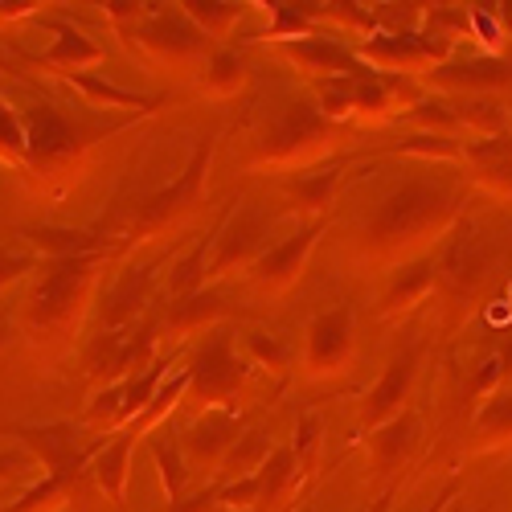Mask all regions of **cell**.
I'll list each match as a JSON object with an SVG mask.
<instances>
[{"mask_svg": "<svg viewBox=\"0 0 512 512\" xmlns=\"http://www.w3.org/2000/svg\"><path fill=\"white\" fill-rule=\"evenodd\" d=\"M451 222H455L451 193L426 181H410L398 185L365 222V250L377 254V259H398V254L439 238Z\"/></svg>", "mask_w": 512, "mask_h": 512, "instance_id": "cell-1", "label": "cell"}, {"mask_svg": "<svg viewBox=\"0 0 512 512\" xmlns=\"http://www.w3.org/2000/svg\"><path fill=\"white\" fill-rule=\"evenodd\" d=\"M95 267H99V254L54 259L25 308V324L33 332H66L70 324H78L82 308H87L91 283H95Z\"/></svg>", "mask_w": 512, "mask_h": 512, "instance_id": "cell-2", "label": "cell"}, {"mask_svg": "<svg viewBox=\"0 0 512 512\" xmlns=\"http://www.w3.org/2000/svg\"><path fill=\"white\" fill-rule=\"evenodd\" d=\"M340 140L336 119H328L316 103H291L259 144L263 164H308L324 156Z\"/></svg>", "mask_w": 512, "mask_h": 512, "instance_id": "cell-3", "label": "cell"}, {"mask_svg": "<svg viewBox=\"0 0 512 512\" xmlns=\"http://www.w3.org/2000/svg\"><path fill=\"white\" fill-rule=\"evenodd\" d=\"M496 263H500V246L476 226H459V234L439 254V283L451 300H472L496 271Z\"/></svg>", "mask_w": 512, "mask_h": 512, "instance_id": "cell-4", "label": "cell"}, {"mask_svg": "<svg viewBox=\"0 0 512 512\" xmlns=\"http://www.w3.org/2000/svg\"><path fill=\"white\" fill-rule=\"evenodd\" d=\"M209 156H213V140L205 136V140L197 144L189 168L181 173V181H177V185H168V189H160L156 197H148V201L140 205V218H136V230H140V234L160 230V226H168V222H177V218H185L189 209L201 205V185H205Z\"/></svg>", "mask_w": 512, "mask_h": 512, "instance_id": "cell-5", "label": "cell"}, {"mask_svg": "<svg viewBox=\"0 0 512 512\" xmlns=\"http://www.w3.org/2000/svg\"><path fill=\"white\" fill-rule=\"evenodd\" d=\"M193 394L209 406V402H234L238 390H242V381H246V369L242 361L234 357V345H230V336L226 332H213L201 353L193 357Z\"/></svg>", "mask_w": 512, "mask_h": 512, "instance_id": "cell-6", "label": "cell"}, {"mask_svg": "<svg viewBox=\"0 0 512 512\" xmlns=\"http://www.w3.org/2000/svg\"><path fill=\"white\" fill-rule=\"evenodd\" d=\"M209 33H201L189 17H152L144 25H136V46L148 50L152 58H160L164 66H189V62H201L209 54Z\"/></svg>", "mask_w": 512, "mask_h": 512, "instance_id": "cell-7", "label": "cell"}, {"mask_svg": "<svg viewBox=\"0 0 512 512\" xmlns=\"http://www.w3.org/2000/svg\"><path fill=\"white\" fill-rule=\"evenodd\" d=\"M267 230H271V218L267 213H254V209H242L238 218L222 230V238H218V246H213V259H209V279H218V275H226V271H234V267H242V263H259L263 259V238H267Z\"/></svg>", "mask_w": 512, "mask_h": 512, "instance_id": "cell-8", "label": "cell"}, {"mask_svg": "<svg viewBox=\"0 0 512 512\" xmlns=\"http://www.w3.org/2000/svg\"><path fill=\"white\" fill-rule=\"evenodd\" d=\"M353 361V316L349 308H332L308 328V369L312 373H345Z\"/></svg>", "mask_w": 512, "mask_h": 512, "instance_id": "cell-9", "label": "cell"}, {"mask_svg": "<svg viewBox=\"0 0 512 512\" xmlns=\"http://www.w3.org/2000/svg\"><path fill=\"white\" fill-rule=\"evenodd\" d=\"M152 345L156 336L152 328L136 332V336H119V332H103L91 349V377L95 381H119L136 369H152Z\"/></svg>", "mask_w": 512, "mask_h": 512, "instance_id": "cell-10", "label": "cell"}, {"mask_svg": "<svg viewBox=\"0 0 512 512\" xmlns=\"http://www.w3.org/2000/svg\"><path fill=\"white\" fill-rule=\"evenodd\" d=\"M29 156L33 164L50 168V164H66L78 156V127L58 111V107H33L29 111Z\"/></svg>", "mask_w": 512, "mask_h": 512, "instance_id": "cell-11", "label": "cell"}, {"mask_svg": "<svg viewBox=\"0 0 512 512\" xmlns=\"http://www.w3.org/2000/svg\"><path fill=\"white\" fill-rule=\"evenodd\" d=\"M316 238H320V222L316 226H304L300 234H291L287 242H279V246H271L259 263H254V283H259V291H283V287H291L295 279H300V271H304V263H308V254H312V246H316Z\"/></svg>", "mask_w": 512, "mask_h": 512, "instance_id": "cell-12", "label": "cell"}, {"mask_svg": "<svg viewBox=\"0 0 512 512\" xmlns=\"http://www.w3.org/2000/svg\"><path fill=\"white\" fill-rule=\"evenodd\" d=\"M451 54V41L447 37H373L361 46V58L386 66L390 74L394 70H418L426 62H439Z\"/></svg>", "mask_w": 512, "mask_h": 512, "instance_id": "cell-13", "label": "cell"}, {"mask_svg": "<svg viewBox=\"0 0 512 512\" xmlns=\"http://www.w3.org/2000/svg\"><path fill=\"white\" fill-rule=\"evenodd\" d=\"M21 439L46 459V467H50V476L54 480H62L66 488L78 480V472H82V463H87V447H82L78 439H74V431L70 426H41V431H33V426H25L21 431Z\"/></svg>", "mask_w": 512, "mask_h": 512, "instance_id": "cell-14", "label": "cell"}, {"mask_svg": "<svg viewBox=\"0 0 512 512\" xmlns=\"http://www.w3.org/2000/svg\"><path fill=\"white\" fill-rule=\"evenodd\" d=\"M283 50L295 66H304L308 74L324 78H361L369 70H361L357 54H349L340 41H324V37H300V41H283Z\"/></svg>", "mask_w": 512, "mask_h": 512, "instance_id": "cell-15", "label": "cell"}, {"mask_svg": "<svg viewBox=\"0 0 512 512\" xmlns=\"http://www.w3.org/2000/svg\"><path fill=\"white\" fill-rule=\"evenodd\" d=\"M426 78L447 91H500V87H512V62H504V58L443 62V66L426 70Z\"/></svg>", "mask_w": 512, "mask_h": 512, "instance_id": "cell-16", "label": "cell"}, {"mask_svg": "<svg viewBox=\"0 0 512 512\" xmlns=\"http://www.w3.org/2000/svg\"><path fill=\"white\" fill-rule=\"evenodd\" d=\"M410 381H414V353H402L390 361V369L381 373V381L373 386L369 402H365V414L361 422L369 426V431H377V426H386L402 414V402L410 394Z\"/></svg>", "mask_w": 512, "mask_h": 512, "instance_id": "cell-17", "label": "cell"}, {"mask_svg": "<svg viewBox=\"0 0 512 512\" xmlns=\"http://www.w3.org/2000/svg\"><path fill=\"white\" fill-rule=\"evenodd\" d=\"M435 283H439V263H435V259H418V263L402 267V275H398L394 287L386 291V300H381V312L398 316V312L418 308L426 295L435 291Z\"/></svg>", "mask_w": 512, "mask_h": 512, "instance_id": "cell-18", "label": "cell"}, {"mask_svg": "<svg viewBox=\"0 0 512 512\" xmlns=\"http://www.w3.org/2000/svg\"><path fill=\"white\" fill-rule=\"evenodd\" d=\"M414 439H418V422H414V414H398L394 422L377 426L373 439H369L373 463L381 467V472H394V467H402V459L414 451Z\"/></svg>", "mask_w": 512, "mask_h": 512, "instance_id": "cell-19", "label": "cell"}, {"mask_svg": "<svg viewBox=\"0 0 512 512\" xmlns=\"http://www.w3.org/2000/svg\"><path fill=\"white\" fill-rule=\"evenodd\" d=\"M234 431H238V426H234L230 414H209V418H201L197 426H189L185 443H189V451H193L197 459L218 463V459L230 455V447H234Z\"/></svg>", "mask_w": 512, "mask_h": 512, "instance_id": "cell-20", "label": "cell"}, {"mask_svg": "<svg viewBox=\"0 0 512 512\" xmlns=\"http://www.w3.org/2000/svg\"><path fill=\"white\" fill-rule=\"evenodd\" d=\"M136 439H140V426H132V431H123V435H119L111 447H103V451H99V459H95V476H99L103 492H107L115 504L123 500V488H127V455H132Z\"/></svg>", "mask_w": 512, "mask_h": 512, "instance_id": "cell-21", "label": "cell"}, {"mask_svg": "<svg viewBox=\"0 0 512 512\" xmlns=\"http://www.w3.org/2000/svg\"><path fill=\"white\" fill-rule=\"evenodd\" d=\"M148 287H152V267H136V271H127L115 287V295L107 300V328H119L127 324L132 316H140L144 300H148Z\"/></svg>", "mask_w": 512, "mask_h": 512, "instance_id": "cell-22", "label": "cell"}, {"mask_svg": "<svg viewBox=\"0 0 512 512\" xmlns=\"http://www.w3.org/2000/svg\"><path fill=\"white\" fill-rule=\"evenodd\" d=\"M103 58V50L95 46V41L87 37V33H78V29H70V25H58V41L46 50V66H58V70H66V74H78V66H91V62H99Z\"/></svg>", "mask_w": 512, "mask_h": 512, "instance_id": "cell-23", "label": "cell"}, {"mask_svg": "<svg viewBox=\"0 0 512 512\" xmlns=\"http://www.w3.org/2000/svg\"><path fill=\"white\" fill-rule=\"evenodd\" d=\"M222 316V300L213 291H197V295H189V300H177L173 304V312H168V328L173 332H193V328H201V324H209V320H218Z\"/></svg>", "mask_w": 512, "mask_h": 512, "instance_id": "cell-24", "label": "cell"}, {"mask_svg": "<svg viewBox=\"0 0 512 512\" xmlns=\"http://www.w3.org/2000/svg\"><path fill=\"white\" fill-rule=\"evenodd\" d=\"M185 13H189V21H197L201 25V33H209V37H222L238 17H242V5H230V0H185Z\"/></svg>", "mask_w": 512, "mask_h": 512, "instance_id": "cell-25", "label": "cell"}, {"mask_svg": "<svg viewBox=\"0 0 512 512\" xmlns=\"http://www.w3.org/2000/svg\"><path fill=\"white\" fill-rule=\"evenodd\" d=\"M336 185H340V164H336V168H324V173H316V177L291 181V197L300 201L304 209H312V213H324V209L332 205Z\"/></svg>", "mask_w": 512, "mask_h": 512, "instance_id": "cell-26", "label": "cell"}, {"mask_svg": "<svg viewBox=\"0 0 512 512\" xmlns=\"http://www.w3.org/2000/svg\"><path fill=\"white\" fill-rule=\"evenodd\" d=\"M291 476H295V451L291 447L271 451V459L263 463V472H259V504H275Z\"/></svg>", "mask_w": 512, "mask_h": 512, "instance_id": "cell-27", "label": "cell"}, {"mask_svg": "<svg viewBox=\"0 0 512 512\" xmlns=\"http://www.w3.org/2000/svg\"><path fill=\"white\" fill-rule=\"evenodd\" d=\"M74 87H82L91 99H99V103H115V107H140V111H152L160 99H148V95H136V91H119V87H111V82H103V78H91V74H66Z\"/></svg>", "mask_w": 512, "mask_h": 512, "instance_id": "cell-28", "label": "cell"}, {"mask_svg": "<svg viewBox=\"0 0 512 512\" xmlns=\"http://www.w3.org/2000/svg\"><path fill=\"white\" fill-rule=\"evenodd\" d=\"M455 111H459V123L463 127H476V132H484L488 140L492 136H504V127H508V115H504V107L496 99H467Z\"/></svg>", "mask_w": 512, "mask_h": 512, "instance_id": "cell-29", "label": "cell"}, {"mask_svg": "<svg viewBox=\"0 0 512 512\" xmlns=\"http://www.w3.org/2000/svg\"><path fill=\"white\" fill-rule=\"evenodd\" d=\"M267 459H271V451H267L263 435H238V443L226 455V467H234V472L246 480V476H259Z\"/></svg>", "mask_w": 512, "mask_h": 512, "instance_id": "cell-30", "label": "cell"}, {"mask_svg": "<svg viewBox=\"0 0 512 512\" xmlns=\"http://www.w3.org/2000/svg\"><path fill=\"white\" fill-rule=\"evenodd\" d=\"M29 238L41 250L58 254V259H78V254H91L95 250V238L91 234H70V230H33Z\"/></svg>", "mask_w": 512, "mask_h": 512, "instance_id": "cell-31", "label": "cell"}, {"mask_svg": "<svg viewBox=\"0 0 512 512\" xmlns=\"http://www.w3.org/2000/svg\"><path fill=\"white\" fill-rule=\"evenodd\" d=\"M476 185H484L492 197L512 201V156H492V160H472Z\"/></svg>", "mask_w": 512, "mask_h": 512, "instance_id": "cell-32", "label": "cell"}, {"mask_svg": "<svg viewBox=\"0 0 512 512\" xmlns=\"http://www.w3.org/2000/svg\"><path fill=\"white\" fill-rule=\"evenodd\" d=\"M476 431H480L484 439H512V390H508V394H496V398L480 410Z\"/></svg>", "mask_w": 512, "mask_h": 512, "instance_id": "cell-33", "label": "cell"}, {"mask_svg": "<svg viewBox=\"0 0 512 512\" xmlns=\"http://www.w3.org/2000/svg\"><path fill=\"white\" fill-rule=\"evenodd\" d=\"M164 377V365H152V369H144V377H132L127 381V402H123V418H144L148 414V406L156 402L152 394H156V381Z\"/></svg>", "mask_w": 512, "mask_h": 512, "instance_id": "cell-34", "label": "cell"}, {"mask_svg": "<svg viewBox=\"0 0 512 512\" xmlns=\"http://www.w3.org/2000/svg\"><path fill=\"white\" fill-rule=\"evenodd\" d=\"M410 119L422 123L431 136H451V132H459V127H463V123H459V111L447 107V103H414Z\"/></svg>", "mask_w": 512, "mask_h": 512, "instance_id": "cell-35", "label": "cell"}, {"mask_svg": "<svg viewBox=\"0 0 512 512\" xmlns=\"http://www.w3.org/2000/svg\"><path fill=\"white\" fill-rule=\"evenodd\" d=\"M209 275V263H205V246H197L185 263L173 267V295L177 300H189V295H197V287L205 283Z\"/></svg>", "mask_w": 512, "mask_h": 512, "instance_id": "cell-36", "label": "cell"}, {"mask_svg": "<svg viewBox=\"0 0 512 512\" xmlns=\"http://www.w3.org/2000/svg\"><path fill=\"white\" fill-rule=\"evenodd\" d=\"M205 82L213 91H238L242 87V58L222 50V54H213L209 70H205Z\"/></svg>", "mask_w": 512, "mask_h": 512, "instance_id": "cell-37", "label": "cell"}, {"mask_svg": "<svg viewBox=\"0 0 512 512\" xmlns=\"http://www.w3.org/2000/svg\"><path fill=\"white\" fill-rule=\"evenodd\" d=\"M156 463H160V472H164V488L168 496H173V504H181V488H185V467H181V455L168 447V443H156L152 447Z\"/></svg>", "mask_w": 512, "mask_h": 512, "instance_id": "cell-38", "label": "cell"}, {"mask_svg": "<svg viewBox=\"0 0 512 512\" xmlns=\"http://www.w3.org/2000/svg\"><path fill=\"white\" fill-rule=\"evenodd\" d=\"M394 152H414V156H463V148L451 140V136H431V132H422V136H410L402 140Z\"/></svg>", "mask_w": 512, "mask_h": 512, "instance_id": "cell-39", "label": "cell"}, {"mask_svg": "<svg viewBox=\"0 0 512 512\" xmlns=\"http://www.w3.org/2000/svg\"><path fill=\"white\" fill-rule=\"evenodd\" d=\"M246 345H250V353H254V357H259L263 365H271V369H287V349L279 345V340H275V336H263V332H250V340H246Z\"/></svg>", "mask_w": 512, "mask_h": 512, "instance_id": "cell-40", "label": "cell"}, {"mask_svg": "<svg viewBox=\"0 0 512 512\" xmlns=\"http://www.w3.org/2000/svg\"><path fill=\"white\" fill-rule=\"evenodd\" d=\"M316 443H320V422L316 418H300V426H295V459H304V463H312V455H316Z\"/></svg>", "mask_w": 512, "mask_h": 512, "instance_id": "cell-41", "label": "cell"}, {"mask_svg": "<svg viewBox=\"0 0 512 512\" xmlns=\"http://www.w3.org/2000/svg\"><path fill=\"white\" fill-rule=\"evenodd\" d=\"M123 402H127V386H111L107 394H99L95 398V406H91V418L95 422H111V418H123Z\"/></svg>", "mask_w": 512, "mask_h": 512, "instance_id": "cell-42", "label": "cell"}, {"mask_svg": "<svg viewBox=\"0 0 512 512\" xmlns=\"http://www.w3.org/2000/svg\"><path fill=\"white\" fill-rule=\"evenodd\" d=\"M504 377H512V340L500 349V357L476 377V390H488V386H496V381H504Z\"/></svg>", "mask_w": 512, "mask_h": 512, "instance_id": "cell-43", "label": "cell"}, {"mask_svg": "<svg viewBox=\"0 0 512 512\" xmlns=\"http://www.w3.org/2000/svg\"><path fill=\"white\" fill-rule=\"evenodd\" d=\"M218 500L222 504H259V476H246V480H238L234 488H226V492H218Z\"/></svg>", "mask_w": 512, "mask_h": 512, "instance_id": "cell-44", "label": "cell"}, {"mask_svg": "<svg viewBox=\"0 0 512 512\" xmlns=\"http://www.w3.org/2000/svg\"><path fill=\"white\" fill-rule=\"evenodd\" d=\"M0 127H5V148L9 152H25L29 148V140L21 136V123H17V115L5 107V115H0Z\"/></svg>", "mask_w": 512, "mask_h": 512, "instance_id": "cell-45", "label": "cell"}, {"mask_svg": "<svg viewBox=\"0 0 512 512\" xmlns=\"http://www.w3.org/2000/svg\"><path fill=\"white\" fill-rule=\"evenodd\" d=\"M111 9V17L123 25V21H140V13H144V5H132V0H119V5H107Z\"/></svg>", "mask_w": 512, "mask_h": 512, "instance_id": "cell-46", "label": "cell"}, {"mask_svg": "<svg viewBox=\"0 0 512 512\" xmlns=\"http://www.w3.org/2000/svg\"><path fill=\"white\" fill-rule=\"evenodd\" d=\"M222 500L218 496H197V500H181L173 512H213V508H218Z\"/></svg>", "mask_w": 512, "mask_h": 512, "instance_id": "cell-47", "label": "cell"}]
</instances>
